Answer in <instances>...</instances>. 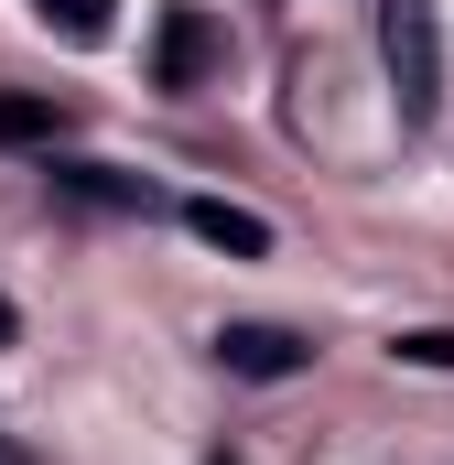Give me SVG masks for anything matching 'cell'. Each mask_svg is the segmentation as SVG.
<instances>
[{
	"label": "cell",
	"mask_w": 454,
	"mask_h": 465,
	"mask_svg": "<svg viewBox=\"0 0 454 465\" xmlns=\"http://www.w3.org/2000/svg\"><path fill=\"white\" fill-rule=\"evenodd\" d=\"M11 336H22V314H11V292H0V347H11Z\"/></svg>",
	"instance_id": "9c48e42d"
},
{
	"label": "cell",
	"mask_w": 454,
	"mask_h": 465,
	"mask_svg": "<svg viewBox=\"0 0 454 465\" xmlns=\"http://www.w3.org/2000/svg\"><path fill=\"white\" fill-rule=\"evenodd\" d=\"M33 11H44V33H65V44H98L119 22V0H33Z\"/></svg>",
	"instance_id": "8992f818"
},
{
	"label": "cell",
	"mask_w": 454,
	"mask_h": 465,
	"mask_svg": "<svg viewBox=\"0 0 454 465\" xmlns=\"http://www.w3.org/2000/svg\"><path fill=\"white\" fill-rule=\"evenodd\" d=\"M217 357L238 368V379H292V368H303L314 347H303L292 325H227V336H217Z\"/></svg>",
	"instance_id": "7a4b0ae2"
},
{
	"label": "cell",
	"mask_w": 454,
	"mask_h": 465,
	"mask_svg": "<svg viewBox=\"0 0 454 465\" xmlns=\"http://www.w3.org/2000/svg\"><path fill=\"white\" fill-rule=\"evenodd\" d=\"M390 357H411V368H454V336H444V325H422V336H390Z\"/></svg>",
	"instance_id": "ba28073f"
},
{
	"label": "cell",
	"mask_w": 454,
	"mask_h": 465,
	"mask_svg": "<svg viewBox=\"0 0 454 465\" xmlns=\"http://www.w3.org/2000/svg\"><path fill=\"white\" fill-rule=\"evenodd\" d=\"M184 217H195V238H217V249H238V260H260V249H271V228H260L249 206H217V195H195Z\"/></svg>",
	"instance_id": "277c9868"
},
{
	"label": "cell",
	"mask_w": 454,
	"mask_h": 465,
	"mask_svg": "<svg viewBox=\"0 0 454 465\" xmlns=\"http://www.w3.org/2000/svg\"><path fill=\"white\" fill-rule=\"evenodd\" d=\"M379 54H390L400 119L433 130V109H444V22H433V0H379Z\"/></svg>",
	"instance_id": "6da1fadb"
},
{
	"label": "cell",
	"mask_w": 454,
	"mask_h": 465,
	"mask_svg": "<svg viewBox=\"0 0 454 465\" xmlns=\"http://www.w3.org/2000/svg\"><path fill=\"white\" fill-rule=\"evenodd\" d=\"M206 54H217L206 11H173V22H163V44H152V76H163V87H195V76H206Z\"/></svg>",
	"instance_id": "3957f363"
},
{
	"label": "cell",
	"mask_w": 454,
	"mask_h": 465,
	"mask_svg": "<svg viewBox=\"0 0 454 465\" xmlns=\"http://www.w3.org/2000/svg\"><path fill=\"white\" fill-rule=\"evenodd\" d=\"M54 130H65L54 98H0V141H54Z\"/></svg>",
	"instance_id": "52a82bcc"
},
{
	"label": "cell",
	"mask_w": 454,
	"mask_h": 465,
	"mask_svg": "<svg viewBox=\"0 0 454 465\" xmlns=\"http://www.w3.org/2000/svg\"><path fill=\"white\" fill-rule=\"evenodd\" d=\"M54 184H65V195H87V206H152V184H130V173H109V163H65Z\"/></svg>",
	"instance_id": "5b68a950"
}]
</instances>
